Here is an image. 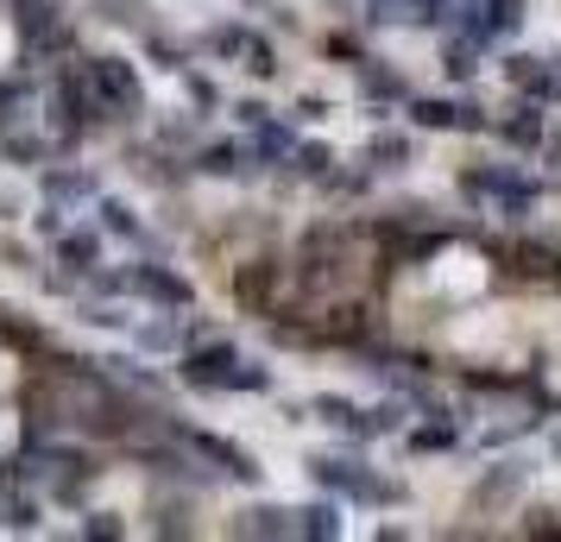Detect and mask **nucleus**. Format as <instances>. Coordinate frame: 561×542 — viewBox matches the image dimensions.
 <instances>
[{
	"mask_svg": "<svg viewBox=\"0 0 561 542\" xmlns=\"http://www.w3.org/2000/svg\"><path fill=\"white\" fill-rule=\"evenodd\" d=\"M178 328H171V322H146V328H139V347H152V354H171V347H178Z\"/></svg>",
	"mask_w": 561,
	"mask_h": 542,
	"instance_id": "obj_27",
	"label": "nucleus"
},
{
	"mask_svg": "<svg viewBox=\"0 0 561 542\" xmlns=\"http://www.w3.org/2000/svg\"><path fill=\"white\" fill-rule=\"evenodd\" d=\"M57 258H64L70 272H95V258H102V246H95L89 233H57Z\"/></svg>",
	"mask_w": 561,
	"mask_h": 542,
	"instance_id": "obj_18",
	"label": "nucleus"
},
{
	"mask_svg": "<svg viewBox=\"0 0 561 542\" xmlns=\"http://www.w3.org/2000/svg\"><path fill=\"white\" fill-rule=\"evenodd\" d=\"M505 82L511 89H524V95H542V57H530V51H511L505 57Z\"/></svg>",
	"mask_w": 561,
	"mask_h": 542,
	"instance_id": "obj_16",
	"label": "nucleus"
},
{
	"mask_svg": "<svg viewBox=\"0 0 561 542\" xmlns=\"http://www.w3.org/2000/svg\"><path fill=\"white\" fill-rule=\"evenodd\" d=\"M233 297H240V310H253V315H278V265L272 258H253L233 278Z\"/></svg>",
	"mask_w": 561,
	"mask_h": 542,
	"instance_id": "obj_7",
	"label": "nucleus"
},
{
	"mask_svg": "<svg viewBox=\"0 0 561 542\" xmlns=\"http://www.w3.org/2000/svg\"><path fill=\"white\" fill-rule=\"evenodd\" d=\"M82 322H89V328H127V315H121V310H102V303H89V310H82Z\"/></svg>",
	"mask_w": 561,
	"mask_h": 542,
	"instance_id": "obj_29",
	"label": "nucleus"
},
{
	"mask_svg": "<svg viewBox=\"0 0 561 542\" xmlns=\"http://www.w3.org/2000/svg\"><path fill=\"white\" fill-rule=\"evenodd\" d=\"M20 13V32H26V45L32 51H70V32H64V20L51 13V0H13Z\"/></svg>",
	"mask_w": 561,
	"mask_h": 542,
	"instance_id": "obj_4",
	"label": "nucleus"
},
{
	"mask_svg": "<svg viewBox=\"0 0 561 542\" xmlns=\"http://www.w3.org/2000/svg\"><path fill=\"white\" fill-rule=\"evenodd\" d=\"M183 385H196V391H272V372L265 366H247L228 341H215V347H196L183 360Z\"/></svg>",
	"mask_w": 561,
	"mask_h": 542,
	"instance_id": "obj_1",
	"label": "nucleus"
},
{
	"mask_svg": "<svg viewBox=\"0 0 561 542\" xmlns=\"http://www.w3.org/2000/svg\"><path fill=\"white\" fill-rule=\"evenodd\" d=\"M354 70H359V89H366V95H379V102H398V95H404V82L391 77L379 57H359Z\"/></svg>",
	"mask_w": 561,
	"mask_h": 542,
	"instance_id": "obj_15",
	"label": "nucleus"
},
{
	"mask_svg": "<svg viewBox=\"0 0 561 542\" xmlns=\"http://www.w3.org/2000/svg\"><path fill=\"white\" fill-rule=\"evenodd\" d=\"M190 441H196V454H203V461H221V473H233V480H253V473H259L253 454H240L233 441H221V436H190Z\"/></svg>",
	"mask_w": 561,
	"mask_h": 542,
	"instance_id": "obj_11",
	"label": "nucleus"
},
{
	"mask_svg": "<svg viewBox=\"0 0 561 542\" xmlns=\"http://www.w3.org/2000/svg\"><path fill=\"white\" fill-rule=\"evenodd\" d=\"M366 158H373L379 171H398V164H410V139H398V132H379V139L366 146Z\"/></svg>",
	"mask_w": 561,
	"mask_h": 542,
	"instance_id": "obj_22",
	"label": "nucleus"
},
{
	"mask_svg": "<svg viewBox=\"0 0 561 542\" xmlns=\"http://www.w3.org/2000/svg\"><path fill=\"white\" fill-rule=\"evenodd\" d=\"M448 441H455V429H416L410 448H448Z\"/></svg>",
	"mask_w": 561,
	"mask_h": 542,
	"instance_id": "obj_32",
	"label": "nucleus"
},
{
	"mask_svg": "<svg viewBox=\"0 0 561 542\" xmlns=\"http://www.w3.org/2000/svg\"><path fill=\"white\" fill-rule=\"evenodd\" d=\"M505 146H524V152H536V146H542V139H549V132H542V114H536V107H517V114H511L505 127Z\"/></svg>",
	"mask_w": 561,
	"mask_h": 542,
	"instance_id": "obj_14",
	"label": "nucleus"
},
{
	"mask_svg": "<svg viewBox=\"0 0 561 542\" xmlns=\"http://www.w3.org/2000/svg\"><path fill=\"white\" fill-rule=\"evenodd\" d=\"M485 107H473V102H410V120L416 127H435V132H448V127H460V132H480L485 120H480Z\"/></svg>",
	"mask_w": 561,
	"mask_h": 542,
	"instance_id": "obj_8",
	"label": "nucleus"
},
{
	"mask_svg": "<svg viewBox=\"0 0 561 542\" xmlns=\"http://www.w3.org/2000/svg\"><path fill=\"white\" fill-rule=\"evenodd\" d=\"M290 537H316V542L341 537V517H334V505H304V511H290Z\"/></svg>",
	"mask_w": 561,
	"mask_h": 542,
	"instance_id": "obj_12",
	"label": "nucleus"
},
{
	"mask_svg": "<svg viewBox=\"0 0 561 542\" xmlns=\"http://www.w3.org/2000/svg\"><path fill=\"white\" fill-rule=\"evenodd\" d=\"M290 158L304 177H329V146H290Z\"/></svg>",
	"mask_w": 561,
	"mask_h": 542,
	"instance_id": "obj_26",
	"label": "nucleus"
},
{
	"mask_svg": "<svg viewBox=\"0 0 561 542\" xmlns=\"http://www.w3.org/2000/svg\"><path fill=\"white\" fill-rule=\"evenodd\" d=\"M89 189H95L89 171H45V196H51V203H77V196H89Z\"/></svg>",
	"mask_w": 561,
	"mask_h": 542,
	"instance_id": "obj_19",
	"label": "nucleus"
},
{
	"mask_svg": "<svg viewBox=\"0 0 561 542\" xmlns=\"http://www.w3.org/2000/svg\"><path fill=\"white\" fill-rule=\"evenodd\" d=\"M102 228L121 233V240H139V215L127 203H102Z\"/></svg>",
	"mask_w": 561,
	"mask_h": 542,
	"instance_id": "obj_24",
	"label": "nucleus"
},
{
	"mask_svg": "<svg viewBox=\"0 0 561 542\" xmlns=\"http://www.w3.org/2000/svg\"><path fill=\"white\" fill-rule=\"evenodd\" d=\"M511 258H517V272L536 278V285H561V253L556 246H542V240H517Z\"/></svg>",
	"mask_w": 561,
	"mask_h": 542,
	"instance_id": "obj_10",
	"label": "nucleus"
},
{
	"mask_svg": "<svg viewBox=\"0 0 561 542\" xmlns=\"http://www.w3.org/2000/svg\"><path fill=\"white\" fill-rule=\"evenodd\" d=\"M7 523H13V530H32V523H38V505H32V498H13V505H7Z\"/></svg>",
	"mask_w": 561,
	"mask_h": 542,
	"instance_id": "obj_30",
	"label": "nucleus"
},
{
	"mask_svg": "<svg viewBox=\"0 0 561 542\" xmlns=\"http://www.w3.org/2000/svg\"><path fill=\"white\" fill-rule=\"evenodd\" d=\"M89 82H95V102H102L107 120H127L146 107V89H139L127 57H89Z\"/></svg>",
	"mask_w": 561,
	"mask_h": 542,
	"instance_id": "obj_3",
	"label": "nucleus"
},
{
	"mask_svg": "<svg viewBox=\"0 0 561 542\" xmlns=\"http://www.w3.org/2000/svg\"><path fill=\"white\" fill-rule=\"evenodd\" d=\"M196 164H203L208 177H240V171H247L240 146H203V152H196Z\"/></svg>",
	"mask_w": 561,
	"mask_h": 542,
	"instance_id": "obj_21",
	"label": "nucleus"
},
{
	"mask_svg": "<svg viewBox=\"0 0 561 542\" xmlns=\"http://www.w3.org/2000/svg\"><path fill=\"white\" fill-rule=\"evenodd\" d=\"M127 290H139L146 303H164V310H190V297H196V290L183 285L178 272H164V265H133Z\"/></svg>",
	"mask_w": 561,
	"mask_h": 542,
	"instance_id": "obj_6",
	"label": "nucleus"
},
{
	"mask_svg": "<svg viewBox=\"0 0 561 542\" xmlns=\"http://www.w3.org/2000/svg\"><path fill=\"white\" fill-rule=\"evenodd\" d=\"M442 70H448L455 82L473 77V70H480V64H473V38H467V45H448V51H442Z\"/></svg>",
	"mask_w": 561,
	"mask_h": 542,
	"instance_id": "obj_25",
	"label": "nucleus"
},
{
	"mask_svg": "<svg viewBox=\"0 0 561 542\" xmlns=\"http://www.w3.org/2000/svg\"><path fill=\"white\" fill-rule=\"evenodd\" d=\"M309 411L322 416V423H334V429H347V436H359V423H366V411L347 404V397H309Z\"/></svg>",
	"mask_w": 561,
	"mask_h": 542,
	"instance_id": "obj_17",
	"label": "nucleus"
},
{
	"mask_svg": "<svg viewBox=\"0 0 561 542\" xmlns=\"http://www.w3.org/2000/svg\"><path fill=\"white\" fill-rule=\"evenodd\" d=\"M542 152H549V164L561 171V132H549V139H542Z\"/></svg>",
	"mask_w": 561,
	"mask_h": 542,
	"instance_id": "obj_35",
	"label": "nucleus"
},
{
	"mask_svg": "<svg viewBox=\"0 0 561 542\" xmlns=\"http://www.w3.org/2000/svg\"><path fill=\"white\" fill-rule=\"evenodd\" d=\"M366 20H373V26H385V20H391V0H366Z\"/></svg>",
	"mask_w": 561,
	"mask_h": 542,
	"instance_id": "obj_34",
	"label": "nucleus"
},
{
	"mask_svg": "<svg viewBox=\"0 0 561 542\" xmlns=\"http://www.w3.org/2000/svg\"><path fill=\"white\" fill-rule=\"evenodd\" d=\"M309 466H316V480H322V486L347 492V498H373V505H391V498H398V492L379 486V480H373L366 466H354V461H309Z\"/></svg>",
	"mask_w": 561,
	"mask_h": 542,
	"instance_id": "obj_5",
	"label": "nucleus"
},
{
	"mask_svg": "<svg viewBox=\"0 0 561 542\" xmlns=\"http://www.w3.org/2000/svg\"><path fill=\"white\" fill-rule=\"evenodd\" d=\"M240 537H290V511H278V505H259V511H240V523H233Z\"/></svg>",
	"mask_w": 561,
	"mask_h": 542,
	"instance_id": "obj_13",
	"label": "nucleus"
},
{
	"mask_svg": "<svg viewBox=\"0 0 561 542\" xmlns=\"http://www.w3.org/2000/svg\"><path fill=\"white\" fill-rule=\"evenodd\" d=\"M347 278V233L341 228H309L304 233V253H297V285L304 290H334Z\"/></svg>",
	"mask_w": 561,
	"mask_h": 542,
	"instance_id": "obj_2",
	"label": "nucleus"
},
{
	"mask_svg": "<svg viewBox=\"0 0 561 542\" xmlns=\"http://www.w3.org/2000/svg\"><path fill=\"white\" fill-rule=\"evenodd\" d=\"M524 480H530V466H524V461H492L480 473L473 498H480V505H505V498H517V492H524Z\"/></svg>",
	"mask_w": 561,
	"mask_h": 542,
	"instance_id": "obj_9",
	"label": "nucleus"
},
{
	"mask_svg": "<svg viewBox=\"0 0 561 542\" xmlns=\"http://www.w3.org/2000/svg\"><path fill=\"white\" fill-rule=\"evenodd\" d=\"M82 530H89V537H121V517H114V511H95Z\"/></svg>",
	"mask_w": 561,
	"mask_h": 542,
	"instance_id": "obj_31",
	"label": "nucleus"
},
{
	"mask_svg": "<svg viewBox=\"0 0 561 542\" xmlns=\"http://www.w3.org/2000/svg\"><path fill=\"white\" fill-rule=\"evenodd\" d=\"M253 38H259V32H247V26H215V32H208V51H215V57H240V64H247Z\"/></svg>",
	"mask_w": 561,
	"mask_h": 542,
	"instance_id": "obj_20",
	"label": "nucleus"
},
{
	"mask_svg": "<svg viewBox=\"0 0 561 542\" xmlns=\"http://www.w3.org/2000/svg\"><path fill=\"white\" fill-rule=\"evenodd\" d=\"M556 454H561V436H556Z\"/></svg>",
	"mask_w": 561,
	"mask_h": 542,
	"instance_id": "obj_36",
	"label": "nucleus"
},
{
	"mask_svg": "<svg viewBox=\"0 0 561 542\" xmlns=\"http://www.w3.org/2000/svg\"><path fill=\"white\" fill-rule=\"evenodd\" d=\"M190 102H196V107H215V102H221V95H215V82L190 77Z\"/></svg>",
	"mask_w": 561,
	"mask_h": 542,
	"instance_id": "obj_33",
	"label": "nucleus"
},
{
	"mask_svg": "<svg viewBox=\"0 0 561 542\" xmlns=\"http://www.w3.org/2000/svg\"><path fill=\"white\" fill-rule=\"evenodd\" d=\"M398 7H404L410 26H442V20L455 13V0H398Z\"/></svg>",
	"mask_w": 561,
	"mask_h": 542,
	"instance_id": "obj_23",
	"label": "nucleus"
},
{
	"mask_svg": "<svg viewBox=\"0 0 561 542\" xmlns=\"http://www.w3.org/2000/svg\"><path fill=\"white\" fill-rule=\"evenodd\" d=\"M536 102H561V57H542V95Z\"/></svg>",
	"mask_w": 561,
	"mask_h": 542,
	"instance_id": "obj_28",
	"label": "nucleus"
}]
</instances>
